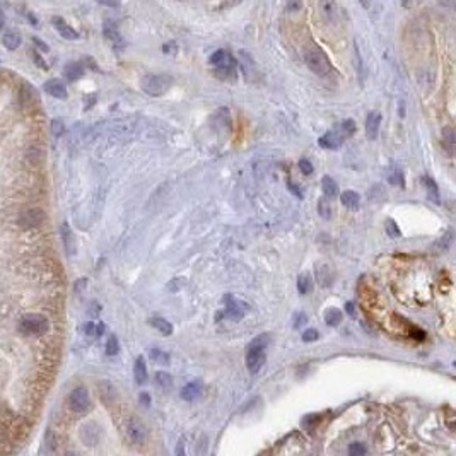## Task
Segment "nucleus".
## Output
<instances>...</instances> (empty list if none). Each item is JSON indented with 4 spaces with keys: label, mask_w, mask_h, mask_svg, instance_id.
Instances as JSON below:
<instances>
[{
    "label": "nucleus",
    "mask_w": 456,
    "mask_h": 456,
    "mask_svg": "<svg viewBox=\"0 0 456 456\" xmlns=\"http://www.w3.org/2000/svg\"><path fill=\"white\" fill-rule=\"evenodd\" d=\"M62 239H63V246L67 249V255H74L75 253V239H74V234H72L70 227H68L67 222H63L62 224Z\"/></svg>",
    "instance_id": "17"
},
{
    "label": "nucleus",
    "mask_w": 456,
    "mask_h": 456,
    "mask_svg": "<svg viewBox=\"0 0 456 456\" xmlns=\"http://www.w3.org/2000/svg\"><path fill=\"white\" fill-rule=\"evenodd\" d=\"M299 7H301V4H289V6H287L289 11H296V9H299Z\"/></svg>",
    "instance_id": "53"
},
{
    "label": "nucleus",
    "mask_w": 456,
    "mask_h": 456,
    "mask_svg": "<svg viewBox=\"0 0 456 456\" xmlns=\"http://www.w3.org/2000/svg\"><path fill=\"white\" fill-rule=\"evenodd\" d=\"M162 51L164 53H171V55H176V51H178V48H176V43L174 41H171V43H166L164 46H162Z\"/></svg>",
    "instance_id": "46"
},
{
    "label": "nucleus",
    "mask_w": 456,
    "mask_h": 456,
    "mask_svg": "<svg viewBox=\"0 0 456 456\" xmlns=\"http://www.w3.org/2000/svg\"><path fill=\"white\" fill-rule=\"evenodd\" d=\"M125 432H127V439L132 442V444H142L145 439H147V429L145 425L140 422L139 419H130L127 422V427H125Z\"/></svg>",
    "instance_id": "6"
},
{
    "label": "nucleus",
    "mask_w": 456,
    "mask_h": 456,
    "mask_svg": "<svg viewBox=\"0 0 456 456\" xmlns=\"http://www.w3.org/2000/svg\"><path fill=\"white\" fill-rule=\"evenodd\" d=\"M348 456H366V446L360 442H352L348 446Z\"/></svg>",
    "instance_id": "36"
},
{
    "label": "nucleus",
    "mask_w": 456,
    "mask_h": 456,
    "mask_svg": "<svg viewBox=\"0 0 456 456\" xmlns=\"http://www.w3.org/2000/svg\"><path fill=\"white\" fill-rule=\"evenodd\" d=\"M33 41H34V45H36L38 48H41L43 51H48V46H46L45 43H41L40 40H38V38H33Z\"/></svg>",
    "instance_id": "49"
},
{
    "label": "nucleus",
    "mask_w": 456,
    "mask_h": 456,
    "mask_svg": "<svg viewBox=\"0 0 456 456\" xmlns=\"http://www.w3.org/2000/svg\"><path fill=\"white\" fill-rule=\"evenodd\" d=\"M2 45L6 46L7 50L14 51V50L19 48V45H21V36H19V34H16V33H7V34H4Z\"/></svg>",
    "instance_id": "24"
},
{
    "label": "nucleus",
    "mask_w": 456,
    "mask_h": 456,
    "mask_svg": "<svg viewBox=\"0 0 456 456\" xmlns=\"http://www.w3.org/2000/svg\"><path fill=\"white\" fill-rule=\"evenodd\" d=\"M140 402H144L145 405H149V403H150L149 395H147V393H142V395H140Z\"/></svg>",
    "instance_id": "51"
},
{
    "label": "nucleus",
    "mask_w": 456,
    "mask_h": 456,
    "mask_svg": "<svg viewBox=\"0 0 456 456\" xmlns=\"http://www.w3.org/2000/svg\"><path fill=\"white\" fill-rule=\"evenodd\" d=\"M422 183L425 185V188H427V195L431 197L436 204H439V190H437V185L434 183V179L431 178V176H424Z\"/></svg>",
    "instance_id": "25"
},
{
    "label": "nucleus",
    "mask_w": 456,
    "mask_h": 456,
    "mask_svg": "<svg viewBox=\"0 0 456 456\" xmlns=\"http://www.w3.org/2000/svg\"><path fill=\"white\" fill-rule=\"evenodd\" d=\"M65 456H79V454H77V453H67Z\"/></svg>",
    "instance_id": "54"
},
{
    "label": "nucleus",
    "mask_w": 456,
    "mask_h": 456,
    "mask_svg": "<svg viewBox=\"0 0 456 456\" xmlns=\"http://www.w3.org/2000/svg\"><path fill=\"white\" fill-rule=\"evenodd\" d=\"M318 212H320V216L323 219H330L332 217V207L328 205V202L326 199H321L318 202Z\"/></svg>",
    "instance_id": "35"
},
{
    "label": "nucleus",
    "mask_w": 456,
    "mask_h": 456,
    "mask_svg": "<svg viewBox=\"0 0 456 456\" xmlns=\"http://www.w3.org/2000/svg\"><path fill=\"white\" fill-rule=\"evenodd\" d=\"M50 328V323L41 315H26L19 323V332L24 335H43Z\"/></svg>",
    "instance_id": "3"
},
{
    "label": "nucleus",
    "mask_w": 456,
    "mask_h": 456,
    "mask_svg": "<svg viewBox=\"0 0 456 456\" xmlns=\"http://www.w3.org/2000/svg\"><path fill=\"white\" fill-rule=\"evenodd\" d=\"M342 130V133L345 137H348V135H354V132H355V122L354 120H343V122L340 123V127H338Z\"/></svg>",
    "instance_id": "34"
},
{
    "label": "nucleus",
    "mask_w": 456,
    "mask_h": 456,
    "mask_svg": "<svg viewBox=\"0 0 456 456\" xmlns=\"http://www.w3.org/2000/svg\"><path fill=\"white\" fill-rule=\"evenodd\" d=\"M149 354H150V359H152L154 362L162 364V366L169 364V354H167V352H162V350H159V348H152Z\"/></svg>",
    "instance_id": "30"
},
{
    "label": "nucleus",
    "mask_w": 456,
    "mask_h": 456,
    "mask_svg": "<svg viewBox=\"0 0 456 456\" xmlns=\"http://www.w3.org/2000/svg\"><path fill=\"white\" fill-rule=\"evenodd\" d=\"M45 91L50 94V96L57 98V100H65L67 98V89L60 80L57 79H51L45 84Z\"/></svg>",
    "instance_id": "14"
},
{
    "label": "nucleus",
    "mask_w": 456,
    "mask_h": 456,
    "mask_svg": "<svg viewBox=\"0 0 456 456\" xmlns=\"http://www.w3.org/2000/svg\"><path fill=\"white\" fill-rule=\"evenodd\" d=\"M51 132L55 133V137H60L63 133V123L62 120H53L51 122Z\"/></svg>",
    "instance_id": "44"
},
{
    "label": "nucleus",
    "mask_w": 456,
    "mask_h": 456,
    "mask_svg": "<svg viewBox=\"0 0 456 456\" xmlns=\"http://www.w3.org/2000/svg\"><path fill=\"white\" fill-rule=\"evenodd\" d=\"M332 281H333V275L330 273L328 266H320V268H318V282H320L323 287H328L330 284H332Z\"/></svg>",
    "instance_id": "29"
},
{
    "label": "nucleus",
    "mask_w": 456,
    "mask_h": 456,
    "mask_svg": "<svg viewBox=\"0 0 456 456\" xmlns=\"http://www.w3.org/2000/svg\"><path fill=\"white\" fill-rule=\"evenodd\" d=\"M140 87L149 96H162L171 87V77L162 74H147L142 77Z\"/></svg>",
    "instance_id": "1"
},
{
    "label": "nucleus",
    "mask_w": 456,
    "mask_h": 456,
    "mask_svg": "<svg viewBox=\"0 0 456 456\" xmlns=\"http://www.w3.org/2000/svg\"><path fill=\"white\" fill-rule=\"evenodd\" d=\"M304 62L318 75H326L332 72V63L326 55L318 48H308L304 51Z\"/></svg>",
    "instance_id": "2"
},
{
    "label": "nucleus",
    "mask_w": 456,
    "mask_h": 456,
    "mask_svg": "<svg viewBox=\"0 0 456 456\" xmlns=\"http://www.w3.org/2000/svg\"><path fill=\"white\" fill-rule=\"evenodd\" d=\"M270 340H272V335L270 333H261L255 337L251 340V343L248 345L246 350H251V352H265V348L268 347Z\"/></svg>",
    "instance_id": "16"
},
{
    "label": "nucleus",
    "mask_w": 456,
    "mask_h": 456,
    "mask_svg": "<svg viewBox=\"0 0 456 456\" xmlns=\"http://www.w3.org/2000/svg\"><path fill=\"white\" fill-rule=\"evenodd\" d=\"M84 74V67L82 63H70V65H67V70H65V77L68 80H77L79 77H82Z\"/></svg>",
    "instance_id": "27"
},
{
    "label": "nucleus",
    "mask_w": 456,
    "mask_h": 456,
    "mask_svg": "<svg viewBox=\"0 0 456 456\" xmlns=\"http://www.w3.org/2000/svg\"><path fill=\"white\" fill-rule=\"evenodd\" d=\"M318 337H320V333H318V330H315V328H308L306 332L303 333L304 342H315V340H318Z\"/></svg>",
    "instance_id": "42"
},
{
    "label": "nucleus",
    "mask_w": 456,
    "mask_h": 456,
    "mask_svg": "<svg viewBox=\"0 0 456 456\" xmlns=\"http://www.w3.org/2000/svg\"><path fill=\"white\" fill-rule=\"evenodd\" d=\"M4 24H6V16H4V12L0 11V31H2Z\"/></svg>",
    "instance_id": "52"
},
{
    "label": "nucleus",
    "mask_w": 456,
    "mask_h": 456,
    "mask_svg": "<svg viewBox=\"0 0 456 456\" xmlns=\"http://www.w3.org/2000/svg\"><path fill=\"white\" fill-rule=\"evenodd\" d=\"M287 187H289V190H291L292 193H294V195L298 197V199H303V197H304V195H303V192H301V188H299L294 181H289V183H287Z\"/></svg>",
    "instance_id": "45"
},
{
    "label": "nucleus",
    "mask_w": 456,
    "mask_h": 456,
    "mask_svg": "<svg viewBox=\"0 0 456 456\" xmlns=\"http://www.w3.org/2000/svg\"><path fill=\"white\" fill-rule=\"evenodd\" d=\"M340 200H342V204L345 205L347 209H350V210H357V209H359L360 197H359V193L354 192V190L343 192L342 195H340Z\"/></svg>",
    "instance_id": "21"
},
{
    "label": "nucleus",
    "mask_w": 456,
    "mask_h": 456,
    "mask_svg": "<svg viewBox=\"0 0 456 456\" xmlns=\"http://www.w3.org/2000/svg\"><path fill=\"white\" fill-rule=\"evenodd\" d=\"M105 36H106V40H108L116 50H123L125 48V40L122 38V34L118 33V29H116V28H110V26H106V28H105Z\"/></svg>",
    "instance_id": "20"
},
{
    "label": "nucleus",
    "mask_w": 456,
    "mask_h": 456,
    "mask_svg": "<svg viewBox=\"0 0 456 456\" xmlns=\"http://www.w3.org/2000/svg\"><path fill=\"white\" fill-rule=\"evenodd\" d=\"M380 125H381V115L378 111H373V113L368 115L366 118V133H368V139L374 140L380 133Z\"/></svg>",
    "instance_id": "11"
},
{
    "label": "nucleus",
    "mask_w": 456,
    "mask_h": 456,
    "mask_svg": "<svg viewBox=\"0 0 456 456\" xmlns=\"http://www.w3.org/2000/svg\"><path fill=\"white\" fill-rule=\"evenodd\" d=\"M442 142H444V145L448 147V150L451 152L454 147V142H456V137H454V130L451 127H444L442 128Z\"/></svg>",
    "instance_id": "28"
},
{
    "label": "nucleus",
    "mask_w": 456,
    "mask_h": 456,
    "mask_svg": "<svg viewBox=\"0 0 456 456\" xmlns=\"http://www.w3.org/2000/svg\"><path fill=\"white\" fill-rule=\"evenodd\" d=\"M133 376H135L137 385H144L147 381V366H145L144 357H137L133 364Z\"/></svg>",
    "instance_id": "15"
},
{
    "label": "nucleus",
    "mask_w": 456,
    "mask_h": 456,
    "mask_svg": "<svg viewBox=\"0 0 456 456\" xmlns=\"http://www.w3.org/2000/svg\"><path fill=\"white\" fill-rule=\"evenodd\" d=\"M451 244H453V231L449 229V231L446 232V234L442 236V238L439 239V243H437V246H439L441 249H448V248L451 246Z\"/></svg>",
    "instance_id": "37"
},
{
    "label": "nucleus",
    "mask_w": 456,
    "mask_h": 456,
    "mask_svg": "<svg viewBox=\"0 0 456 456\" xmlns=\"http://www.w3.org/2000/svg\"><path fill=\"white\" fill-rule=\"evenodd\" d=\"M265 364V352L246 350V368L251 374H256Z\"/></svg>",
    "instance_id": "9"
},
{
    "label": "nucleus",
    "mask_w": 456,
    "mask_h": 456,
    "mask_svg": "<svg viewBox=\"0 0 456 456\" xmlns=\"http://www.w3.org/2000/svg\"><path fill=\"white\" fill-rule=\"evenodd\" d=\"M298 289L301 294H309L313 291V279L309 273H301L298 277Z\"/></svg>",
    "instance_id": "23"
},
{
    "label": "nucleus",
    "mask_w": 456,
    "mask_h": 456,
    "mask_svg": "<svg viewBox=\"0 0 456 456\" xmlns=\"http://www.w3.org/2000/svg\"><path fill=\"white\" fill-rule=\"evenodd\" d=\"M200 395H202V385L197 381L188 383V385L181 390V398L187 400V402H192V400L199 398Z\"/></svg>",
    "instance_id": "22"
},
{
    "label": "nucleus",
    "mask_w": 456,
    "mask_h": 456,
    "mask_svg": "<svg viewBox=\"0 0 456 456\" xmlns=\"http://www.w3.org/2000/svg\"><path fill=\"white\" fill-rule=\"evenodd\" d=\"M89 405H91V398H89V391L84 386H79V388L70 391V395H68V407H70L72 412L84 414L89 408Z\"/></svg>",
    "instance_id": "4"
},
{
    "label": "nucleus",
    "mask_w": 456,
    "mask_h": 456,
    "mask_svg": "<svg viewBox=\"0 0 456 456\" xmlns=\"http://www.w3.org/2000/svg\"><path fill=\"white\" fill-rule=\"evenodd\" d=\"M156 383L162 390H167V388H171V385H173V378L164 371H159V373H156Z\"/></svg>",
    "instance_id": "31"
},
{
    "label": "nucleus",
    "mask_w": 456,
    "mask_h": 456,
    "mask_svg": "<svg viewBox=\"0 0 456 456\" xmlns=\"http://www.w3.org/2000/svg\"><path fill=\"white\" fill-rule=\"evenodd\" d=\"M216 75L222 80L234 79L236 77V63H234V60H232L231 55L227 57V60L224 63H221V65L216 67Z\"/></svg>",
    "instance_id": "12"
},
{
    "label": "nucleus",
    "mask_w": 456,
    "mask_h": 456,
    "mask_svg": "<svg viewBox=\"0 0 456 456\" xmlns=\"http://www.w3.org/2000/svg\"><path fill=\"white\" fill-rule=\"evenodd\" d=\"M100 427L96 424H85L80 429V439L84 441V444L87 446H94L98 441H100Z\"/></svg>",
    "instance_id": "10"
},
{
    "label": "nucleus",
    "mask_w": 456,
    "mask_h": 456,
    "mask_svg": "<svg viewBox=\"0 0 456 456\" xmlns=\"http://www.w3.org/2000/svg\"><path fill=\"white\" fill-rule=\"evenodd\" d=\"M33 57H34V62H36V65H38V67H41L43 70H48V65H46L45 60H43V58L40 57V53H36V51H34Z\"/></svg>",
    "instance_id": "47"
},
{
    "label": "nucleus",
    "mask_w": 456,
    "mask_h": 456,
    "mask_svg": "<svg viewBox=\"0 0 456 456\" xmlns=\"http://www.w3.org/2000/svg\"><path fill=\"white\" fill-rule=\"evenodd\" d=\"M325 321H326V325H330V326H338L342 323V311L337 308H330L325 315Z\"/></svg>",
    "instance_id": "26"
},
{
    "label": "nucleus",
    "mask_w": 456,
    "mask_h": 456,
    "mask_svg": "<svg viewBox=\"0 0 456 456\" xmlns=\"http://www.w3.org/2000/svg\"><path fill=\"white\" fill-rule=\"evenodd\" d=\"M224 304H226V311H224V316L229 318L232 321H241L244 316V313H246V304H243L241 301H238L234 298V296L231 294H226L224 296Z\"/></svg>",
    "instance_id": "5"
},
{
    "label": "nucleus",
    "mask_w": 456,
    "mask_h": 456,
    "mask_svg": "<svg viewBox=\"0 0 456 456\" xmlns=\"http://www.w3.org/2000/svg\"><path fill=\"white\" fill-rule=\"evenodd\" d=\"M299 169H301V173H303V174L311 176L313 171H315V167H313V164L308 161V159H301V161H299Z\"/></svg>",
    "instance_id": "39"
},
{
    "label": "nucleus",
    "mask_w": 456,
    "mask_h": 456,
    "mask_svg": "<svg viewBox=\"0 0 456 456\" xmlns=\"http://www.w3.org/2000/svg\"><path fill=\"white\" fill-rule=\"evenodd\" d=\"M343 140H345V135L342 133L340 128H333V130H328L323 137H320L318 144L325 149H338L342 147Z\"/></svg>",
    "instance_id": "8"
},
{
    "label": "nucleus",
    "mask_w": 456,
    "mask_h": 456,
    "mask_svg": "<svg viewBox=\"0 0 456 456\" xmlns=\"http://www.w3.org/2000/svg\"><path fill=\"white\" fill-rule=\"evenodd\" d=\"M43 221H45V212L41 209H29L24 214H21L17 222L23 229H34V227L41 226Z\"/></svg>",
    "instance_id": "7"
},
{
    "label": "nucleus",
    "mask_w": 456,
    "mask_h": 456,
    "mask_svg": "<svg viewBox=\"0 0 456 456\" xmlns=\"http://www.w3.org/2000/svg\"><path fill=\"white\" fill-rule=\"evenodd\" d=\"M308 323V316H306V313H296V316H294V328H303L304 325Z\"/></svg>",
    "instance_id": "40"
},
{
    "label": "nucleus",
    "mask_w": 456,
    "mask_h": 456,
    "mask_svg": "<svg viewBox=\"0 0 456 456\" xmlns=\"http://www.w3.org/2000/svg\"><path fill=\"white\" fill-rule=\"evenodd\" d=\"M120 352V345H118V338L115 337V335H111V337L108 338V343H106V354H108L110 357H113V355H116Z\"/></svg>",
    "instance_id": "33"
},
{
    "label": "nucleus",
    "mask_w": 456,
    "mask_h": 456,
    "mask_svg": "<svg viewBox=\"0 0 456 456\" xmlns=\"http://www.w3.org/2000/svg\"><path fill=\"white\" fill-rule=\"evenodd\" d=\"M84 333L85 335H96V325H94V323L84 325Z\"/></svg>",
    "instance_id": "48"
},
{
    "label": "nucleus",
    "mask_w": 456,
    "mask_h": 456,
    "mask_svg": "<svg viewBox=\"0 0 456 456\" xmlns=\"http://www.w3.org/2000/svg\"><path fill=\"white\" fill-rule=\"evenodd\" d=\"M345 311H347L350 316H355V309H354V304H352V303H347V304H345Z\"/></svg>",
    "instance_id": "50"
},
{
    "label": "nucleus",
    "mask_w": 456,
    "mask_h": 456,
    "mask_svg": "<svg viewBox=\"0 0 456 456\" xmlns=\"http://www.w3.org/2000/svg\"><path fill=\"white\" fill-rule=\"evenodd\" d=\"M149 323H150V326H154V328H156L161 335H164V337L173 333V325H171L169 321H166L164 318H161V316H152L149 320Z\"/></svg>",
    "instance_id": "19"
},
{
    "label": "nucleus",
    "mask_w": 456,
    "mask_h": 456,
    "mask_svg": "<svg viewBox=\"0 0 456 456\" xmlns=\"http://www.w3.org/2000/svg\"><path fill=\"white\" fill-rule=\"evenodd\" d=\"M227 57H229V53L227 51H224V50H217L216 53H212L210 55V58H209V62L212 63V65H221V63H224L226 60H227Z\"/></svg>",
    "instance_id": "32"
},
{
    "label": "nucleus",
    "mask_w": 456,
    "mask_h": 456,
    "mask_svg": "<svg viewBox=\"0 0 456 456\" xmlns=\"http://www.w3.org/2000/svg\"><path fill=\"white\" fill-rule=\"evenodd\" d=\"M321 190L325 193V199H335L338 195V185L332 176H323V179H321Z\"/></svg>",
    "instance_id": "18"
},
{
    "label": "nucleus",
    "mask_w": 456,
    "mask_h": 456,
    "mask_svg": "<svg viewBox=\"0 0 456 456\" xmlns=\"http://www.w3.org/2000/svg\"><path fill=\"white\" fill-rule=\"evenodd\" d=\"M388 181L391 185H402L403 187V174L400 173V171H393V173L388 176Z\"/></svg>",
    "instance_id": "43"
},
{
    "label": "nucleus",
    "mask_w": 456,
    "mask_h": 456,
    "mask_svg": "<svg viewBox=\"0 0 456 456\" xmlns=\"http://www.w3.org/2000/svg\"><path fill=\"white\" fill-rule=\"evenodd\" d=\"M174 456H187V439L185 437H179L178 444H176L174 449Z\"/></svg>",
    "instance_id": "41"
},
{
    "label": "nucleus",
    "mask_w": 456,
    "mask_h": 456,
    "mask_svg": "<svg viewBox=\"0 0 456 456\" xmlns=\"http://www.w3.org/2000/svg\"><path fill=\"white\" fill-rule=\"evenodd\" d=\"M51 23H53V26L57 28L60 36L65 38V40H77V38H79V33H77L74 28H70V26H68L62 17H53Z\"/></svg>",
    "instance_id": "13"
},
{
    "label": "nucleus",
    "mask_w": 456,
    "mask_h": 456,
    "mask_svg": "<svg viewBox=\"0 0 456 456\" xmlns=\"http://www.w3.org/2000/svg\"><path fill=\"white\" fill-rule=\"evenodd\" d=\"M386 231H388V234L391 238H400V236H402V232H400L398 226L395 224L393 219H388V221H386Z\"/></svg>",
    "instance_id": "38"
}]
</instances>
